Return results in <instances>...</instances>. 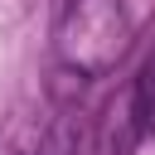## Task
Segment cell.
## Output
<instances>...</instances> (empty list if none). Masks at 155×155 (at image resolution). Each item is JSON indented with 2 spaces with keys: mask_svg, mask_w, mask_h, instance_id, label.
Masks as SVG:
<instances>
[{
  "mask_svg": "<svg viewBox=\"0 0 155 155\" xmlns=\"http://www.w3.org/2000/svg\"><path fill=\"white\" fill-rule=\"evenodd\" d=\"M78 140H82V131H78V121L68 111L24 116L0 140V155H78Z\"/></svg>",
  "mask_w": 155,
  "mask_h": 155,
  "instance_id": "7a4b0ae2",
  "label": "cell"
},
{
  "mask_svg": "<svg viewBox=\"0 0 155 155\" xmlns=\"http://www.w3.org/2000/svg\"><path fill=\"white\" fill-rule=\"evenodd\" d=\"M131 48V15L121 0H68L53 29V53L78 78L111 73Z\"/></svg>",
  "mask_w": 155,
  "mask_h": 155,
  "instance_id": "6da1fadb",
  "label": "cell"
}]
</instances>
